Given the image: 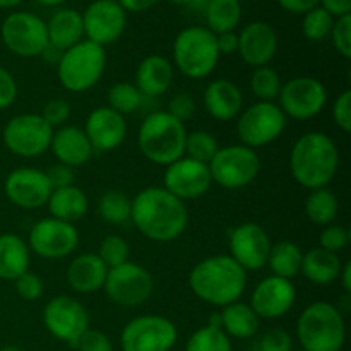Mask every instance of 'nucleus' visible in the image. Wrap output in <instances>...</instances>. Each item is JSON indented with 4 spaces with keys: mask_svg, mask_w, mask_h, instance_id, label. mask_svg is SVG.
<instances>
[{
    "mask_svg": "<svg viewBox=\"0 0 351 351\" xmlns=\"http://www.w3.org/2000/svg\"><path fill=\"white\" fill-rule=\"evenodd\" d=\"M130 219L134 226L153 242L167 243L178 239L189 225V211L184 201L167 189L146 187L132 199Z\"/></svg>",
    "mask_w": 351,
    "mask_h": 351,
    "instance_id": "f257e3e1",
    "label": "nucleus"
},
{
    "mask_svg": "<svg viewBox=\"0 0 351 351\" xmlns=\"http://www.w3.org/2000/svg\"><path fill=\"white\" fill-rule=\"evenodd\" d=\"M192 293L213 307L239 302L247 287V273L228 256L219 254L202 259L189 274Z\"/></svg>",
    "mask_w": 351,
    "mask_h": 351,
    "instance_id": "f03ea898",
    "label": "nucleus"
},
{
    "mask_svg": "<svg viewBox=\"0 0 351 351\" xmlns=\"http://www.w3.org/2000/svg\"><path fill=\"white\" fill-rule=\"evenodd\" d=\"M339 151L324 132L312 130L295 141L290 151V173L308 191L328 187L338 173Z\"/></svg>",
    "mask_w": 351,
    "mask_h": 351,
    "instance_id": "7ed1b4c3",
    "label": "nucleus"
},
{
    "mask_svg": "<svg viewBox=\"0 0 351 351\" xmlns=\"http://www.w3.org/2000/svg\"><path fill=\"white\" fill-rule=\"evenodd\" d=\"M297 339L304 351H341L346 341L343 312L324 300L307 305L298 315Z\"/></svg>",
    "mask_w": 351,
    "mask_h": 351,
    "instance_id": "20e7f679",
    "label": "nucleus"
},
{
    "mask_svg": "<svg viewBox=\"0 0 351 351\" xmlns=\"http://www.w3.org/2000/svg\"><path fill=\"white\" fill-rule=\"evenodd\" d=\"M185 137V123L173 119L167 110H160L143 120L137 132V146L151 163L168 167L184 156Z\"/></svg>",
    "mask_w": 351,
    "mask_h": 351,
    "instance_id": "39448f33",
    "label": "nucleus"
},
{
    "mask_svg": "<svg viewBox=\"0 0 351 351\" xmlns=\"http://www.w3.org/2000/svg\"><path fill=\"white\" fill-rule=\"evenodd\" d=\"M105 69V48L89 40H82L62 51L57 62V77L62 88L67 91L84 93L98 84Z\"/></svg>",
    "mask_w": 351,
    "mask_h": 351,
    "instance_id": "423d86ee",
    "label": "nucleus"
},
{
    "mask_svg": "<svg viewBox=\"0 0 351 351\" xmlns=\"http://www.w3.org/2000/svg\"><path fill=\"white\" fill-rule=\"evenodd\" d=\"M216 34L204 26L182 29L173 41V64L185 77L206 79L219 62Z\"/></svg>",
    "mask_w": 351,
    "mask_h": 351,
    "instance_id": "0eeeda50",
    "label": "nucleus"
},
{
    "mask_svg": "<svg viewBox=\"0 0 351 351\" xmlns=\"http://www.w3.org/2000/svg\"><path fill=\"white\" fill-rule=\"evenodd\" d=\"M208 168L215 184L228 191H237L256 180L261 170V158L243 144H232L219 147Z\"/></svg>",
    "mask_w": 351,
    "mask_h": 351,
    "instance_id": "6e6552de",
    "label": "nucleus"
},
{
    "mask_svg": "<svg viewBox=\"0 0 351 351\" xmlns=\"http://www.w3.org/2000/svg\"><path fill=\"white\" fill-rule=\"evenodd\" d=\"M287 120L278 103L256 101L237 117V136L240 144L256 151L274 143L287 129Z\"/></svg>",
    "mask_w": 351,
    "mask_h": 351,
    "instance_id": "1a4fd4ad",
    "label": "nucleus"
},
{
    "mask_svg": "<svg viewBox=\"0 0 351 351\" xmlns=\"http://www.w3.org/2000/svg\"><path fill=\"white\" fill-rule=\"evenodd\" d=\"M178 329L168 317L146 314L127 322L120 335L122 351H171Z\"/></svg>",
    "mask_w": 351,
    "mask_h": 351,
    "instance_id": "9d476101",
    "label": "nucleus"
},
{
    "mask_svg": "<svg viewBox=\"0 0 351 351\" xmlns=\"http://www.w3.org/2000/svg\"><path fill=\"white\" fill-rule=\"evenodd\" d=\"M0 36L7 50L23 58L41 57L48 47L47 23L26 10L9 14L0 27Z\"/></svg>",
    "mask_w": 351,
    "mask_h": 351,
    "instance_id": "9b49d317",
    "label": "nucleus"
},
{
    "mask_svg": "<svg viewBox=\"0 0 351 351\" xmlns=\"http://www.w3.org/2000/svg\"><path fill=\"white\" fill-rule=\"evenodd\" d=\"M103 290L108 300L119 307H141L153 295L154 281L146 267L129 261L108 269Z\"/></svg>",
    "mask_w": 351,
    "mask_h": 351,
    "instance_id": "f8f14e48",
    "label": "nucleus"
},
{
    "mask_svg": "<svg viewBox=\"0 0 351 351\" xmlns=\"http://www.w3.org/2000/svg\"><path fill=\"white\" fill-rule=\"evenodd\" d=\"M53 127L38 113H21L12 117L2 130L7 149L21 158H38L50 149Z\"/></svg>",
    "mask_w": 351,
    "mask_h": 351,
    "instance_id": "ddd939ff",
    "label": "nucleus"
},
{
    "mask_svg": "<svg viewBox=\"0 0 351 351\" xmlns=\"http://www.w3.org/2000/svg\"><path fill=\"white\" fill-rule=\"evenodd\" d=\"M328 103V89L324 82L311 75L293 77L281 86L278 106L285 117L293 120H311L324 110Z\"/></svg>",
    "mask_w": 351,
    "mask_h": 351,
    "instance_id": "4468645a",
    "label": "nucleus"
},
{
    "mask_svg": "<svg viewBox=\"0 0 351 351\" xmlns=\"http://www.w3.org/2000/svg\"><path fill=\"white\" fill-rule=\"evenodd\" d=\"M43 324L58 341L77 345L79 338L89 329V312L77 298L69 295L53 297L43 308Z\"/></svg>",
    "mask_w": 351,
    "mask_h": 351,
    "instance_id": "2eb2a0df",
    "label": "nucleus"
},
{
    "mask_svg": "<svg viewBox=\"0 0 351 351\" xmlns=\"http://www.w3.org/2000/svg\"><path fill=\"white\" fill-rule=\"evenodd\" d=\"M79 245V232L71 223L43 218L29 230L27 247L41 259L58 261L69 257Z\"/></svg>",
    "mask_w": 351,
    "mask_h": 351,
    "instance_id": "dca6fc26",
    "label": "nucleus"
},
{
    "mask_svg": "<svg viewBox=\"0 0 351 351\" xmlns=\"http://www.w3.org/2000/svg\"><path fill=\"white\" fill-rule=\"evenodd\" d=\"M86 40L105 48L123 34L127 26V12L117 0H95L82 12Z\"/></svg>",
    "mask_w": 351,
    "mask_h": 351,
    "instance_id": "f3484780",
    "label": "nucleus"
},
{
    "mask_svg": "<svg viewBox=\"0 0 351 351\" xmlns=\"http://www.w3.org/2000/svg\"><path fill=\"white\" fill-rule=\"evenodd\" d=\"M228 256L245 273L259 271L266 266L271 250V239L257 223H242L230 232Z\"/></svg>",
    "mask_w": 351,
    "mask_h": 351,
    "instance_id": "a211bd4d",
    "label": "nucleus"
},
{
    "mask_svg": "<svg viewBox=\"0 0 351 351\" xmlns=\"http://www.w3.org/2000/svg\"><path fill=\"white\" fill-rule=\"evenodd\" d=\"M211 185L213 178L208 165L187 156L168 165L163 175V189L184 202L202 197Z\"/></svg>",
    "mask_w": 351,
    "mask_h": 351,
    "instance_id": "6ab92c4d",
    "label": "nucleus"
},
{
    "mask_svg": "<svg viewBox=\"0 0 351 351\" xmlns=\"http://www.w3.org/2000/svg\"><path fill=\"white\" fill-rule=\"evenodd\" d=\"M7 199L21 209H40L47 206L51 194V185L47 173L38 168H17L10 171L3 184Z\"/></svg>",
    "mask_w": 351,
    "mask_h": 351,
    "instance_id": "aec40b11",
    "label": "nucleus"
},
{
    "mask_svg": "<svg viewBox=\"0 0 351 351\" xmlns=\"http://www.w3.org/2000/svg\"><path fill=\"white\" fill-rule=\"evenodd\" d=\"M295 300H297V290L293 283L271 274L256 285L249 305L259 319L276 321L285 317L293 308Z\"/></svg>",
    "mask_w": 351,
    "mask_h": 351,
    "instance_id": "412c9836",
    "label": "nucleus"
},
{
    "mask_svg": "<svg viewBox=\"0 0 351 351\" xmlns=\"http://www.w3.org/2000/svg\"><path fill=\"white\" fill-rule=\"evenodd\" d=\"M82 130L91 143L93 151L110 153L122 146L125 141L127 122L125 117L117 113L110 106H98L88 115Z\"/></svg>",
    "mask_w": 351,
    "mask_h": 351,
    "instance_id": "4be33fe9",
    "label": "nucleus"
},
{
    "mask_svg": "<svg viewBox=\"0 0 351 351\" xmlns=\"http://www.w3.org/2000/svg\"><path fill=\"white\" fill-rule=\"evenodd\" d=\"M278 34L269 23L254 21L239 33V50L243 62L250 67H266L276 57Z\"/></svg>",
    "mask_w": 351,
    "mask_h": 351,
    "instance_id": "5701e85b",
    "label": "nucleus"
},
{
    "mask_svg": "<svg viewBox=\"0 0 351 351\" xmlns=\"http://www.w3.org/2000/svg\"><path fill=\"white\" fill-rule=\"evenodd\" d=\"M206 112L218 122L235 120L243 108V96L239 86L228 79H215L209 82L202 96Z\"/></svg>",
    "mask_w": 351,
    "mask_h": 351,
    "instance_id": "b1692460",
    "label": "nucleus"
},
{
    "mask_svg": "<svg viewBox=\"0 0 351 351\" xmlns=\"http://www.w3.org/2000/svg\"><path fill=\"white\" fill-rule=\"evenodd\" d=\"M50 151L58 163L71 168L86 165L95 153L84 130L75 125H64L53 130Z\"/></svg>",
    "mask_w": 351,
    "mask_h": 351,
    "instance_id": "393cba45",
    "label": "nucleus"
},
{
    "mask_svg": "<svg viewBox=\"0 0 351 351\" xmlns=\"http://www.w3.org/2000/svg\"><path fill=\"white\" fill-rule=\"evenodd\" d=\"M106 274H108V267L103 264V261L96 254L88 252L79 254L71 261L65 278H67V285L75 293L89 295L103 290Z\"/></svg>",
    "mask_w": 351,
    "mask_h": 351,
    "instance_id": "a878e982",
    "label": "nucleus"
},
{
    "mask_svg": "<svg viewBox=\"0 0 351 351\" xmlns=\"http://www.w3.org/2000/svg\"><path fill=\"white\" fill-rule=\"evenodd\" d=\"M173 82V65L167 57L149 55L143 58L136 71V88L143 96L158 98L170 89Z\"/></svg>",
    "mask_w": 351,
    "mask_h": 351,
    "instance_id": "bb28decb",
    "label": "nucleus"
},
{
    "mask_svg": "<svg viewBox=\"0 0 351 351\" xmlns=\"http://www.w3.org/2000/svg\"><path fill=\"white\" fill-rule=\"evenodd\" d=\"M48 45L65 51L84 38L82 14L75 9H60L47 23Z\"/></svg>",
    "mask_w": 351,
    "mask_h": 351,
    "instance_id": "cd10ccee",
    "label": "nucleus"
},
{
    "mask_svg": "<svg viewBox=\"0 0 351 351\" xmlns=\"http://www.w3.org/2000/svg\"><path fill=\"white\" fill-rule=\"evenodd\" d=\"M218 324L230 339H250L259 332L261 319L249 304L239 300L221 307Z\"/></svg>",
    "mask_w": 351,
    "mask_h": 351,
    "instance_id": "c85d7f7f",
    "label": "nucleus"
},
{
    "mask_svg": "<svg viewBox=\"0 0 351 351\" xmlns=\"http://www.w3.org/2000/svg\"><path fill=\"white\" fill-rule=\"evenodd\" d=\"M47 206L51 218L74 225L86 216L89 201L82 189H79L77 185H69V187L53 189Z\"/></svg>",
    "mask_w": 351,
    "mask_h": 351,
    "instance_id": "c756f323",
    "label": "nucleus"
},
{
    "mask_svg": "<svg viewBox=\"0 0 351 351\" xmlns=\"http://www.w3.org/2000/svg\"><path fill=\"white\" fill-rule=\"evenodd\" d=\"M341 267L343 263L338 254L315 247V249L304 254L300 274H304L305 280L317 285V287H328V285L338 281Z\"/></svg>",
    "mask_w": 351,
    "mask_h": 351,
    "instance_id": "7c9ffc66",
    "label": "nucleus"
},
{
    "mask_svg": "<svg viewBox=\"0 0 351 351\" xmlns=\"http://www.w3.org/2000/svg\"><path fill=\"white\" fill-rule=\"evenodd\" d=\"M31 250L16 233L0 235V280L16 281L29 271Z\"/></svg>",
    "mask_w": 351,
    "mask_h": 351,
    "instance_id": "2f4dec72",
    "label": "nucleus"
},
{
    "mask_svg": "<svg viewBox=\"0 0 351 351\" xmlns=\"http://www.w3.org/2000/svg\"><path fill=\"white\" fill-rule=\"evenodd\" d=\"M302 259H304V252L297 243L291 240H281L271 245L266 266H269L273 276L291 281L300 274Z\"/></svg>",
    "mask_w": 351,
    "mask_h": 351,
    "instance_id": "473e14b6",
    "label": "nucleus"
},
{
    "mask_svg": "<svg viewBox=\"0 0 351 351\" xmlns=\"http://www.w3.org/2000/svg\"><path fill=\"white\" fill-rule=\"evenodd\" d=\"M208 29L215 34L230 33L242 19V5L240 0H211L204 9Z\"/></svg>",
    "mask_w": 351,
    "mask_h": 351,
    "instance_id": "72a5a7b5",
    "label": "nucleus"
},
{
    "mask_svg": "<svg viewBox=\"0 0 351 351\" xmlns=\"http://www.w3.org/2000/svg\"><path fill=\"white\" fill-rule=\"evenodd\" d=\"M338 211V197L328 187L311 191V194L305 199V215L312 223L319 226H328L335 223Z\"/></svg>",
    "mask_w": 351,
    "mask_h": 351,
    "instance_id": "f704fd0d",
    "label": "nucleus"
},
{
    "mask_svg": "<svg viewBox=\"0 0 351 351\" xmlns=\"http://www.w3.org/2000/svg\"><path fill=\"white\" fill-rule=\"evenodd\" d=\"M132 199L122 191H106L98 201V215L110 225H123L130 219Z\"/></svg>",
    "mask_w": 351,
    "mask_h": 351,
    "instance_id": "c9c22d12",
    "label": "nucleus"
},
{
    "mask_svg": "<svg viewBox=\"0 0 351 351\" xmlns=\"http://www.w3.org/2000/svg\"><path fill=\"white\" fill-rule=\"evenodd\" d=\"M185 351H233V346L225 331L215 322H209L192 332Z\"/></svg>",
    "mask_w": 351,
    "mask_h": 351,
    "instance_id": "e433bc0d",
    "label": "nucleus"
},
{
    "mask_svg": "<svg viewBox=\"0 0 351 351\" xmlns=\"http://www.w3.org/2000/svg\"><path fill=\"white\" fill-rule=\"evenodd\" d=\"M249 86L250 93L256 96L257 101H274L280 96L283 81L273 67L266 65V67L254 69Z\"/></svg>",
    "mask_w": 351,
    "mask_h": 351,
    "instance_id": "4c0bfd02",
    "label": "nucleus"
},
{
    "mask_svg": "<svg viewBox=\"0 0 351 351\" xmlns=\"http://www.w3.org/2000/svg\"><path fill=\"white\" fill-rule=\"evenodd\" d=\"M143 98L144 96L132 82H115L108 89V106L123 117L137 112L143 105Z\"/></svg>",
    "mask_w": 351,
    "mask_h": 351,
    "instance_id": "58836bf2",
    "label": "nucleus"
},
{
    "mask_svg": "<svg viewBox=\"0 0 351 351\" xmlns=\"http://www.w3.org/2000/svg\"><path fill=\"white\" fill-rule=\"evenodd\" d=\"M219 149L218 141L208 130H192L185 137L184 156L208 165Z\"/></svg>",
    "mask_w": 351,
    "mask_h": 351,
    "instance_id": "ea45409f",
    "label": "nucleus"
},
{
    "mask_svg": "<svg viewBox=\"0 0 351 351\" xmlns=\"http://www.w3.org/2000/svg\"><path fill=\"white\" fill-rule=\"evenodd\" d=\"M336 17L321 5L314 7L308 12L304 14V21H302V33L308 41H322L331 34L332 24H335Z\"/></svg>",
    "mask_w": 351,
    "mask_h": 351,
    "instance_id": "a19ab883",
    "label": "nucleus"
},
{
    "mask_svg": "<svg viewBox=\"0 0 351 351\" xmlns=\"http://www.w3.org/2000/svg\"><path fill=\"white\" fill-rule=\"evenodd\" d=\"M96 256L103 261V264L108 269H112V267L129 263L130 247L127 240L122 239L120 235H108L101 240Z\"/></svg>",
    "mask_w": 351,
    "mask_h": 351,
    "instance_id": "79ce46f5",
    "label": "nucleus"
},
{
    "mask_svg": "<svg viewBox=\"0 0 351 351\" xmlns=\"http://www.w3.org/2000/svg\"><path fill=\"white\" fill-rule=\"evenodd\" d=\"M350 243V232L346 226L336 225V223H331V225L324 226V230L319 235V247L328 252L338 254L341 250L346 249V245Z\"/></svg>",
    "mask_w": 351,
    "mask_h": 351,
    "instance_id": "37998d69",
    "label": "nucleus"
},
{
    "mask_svg": "<svg viewBox=\"0 0 351 351\" xmlns=\"http://www.w3.org/2000/svg\"><path fill=\"white\" fill-rule=\"evenodd\" d=\"M331 40L336 51L343 58L351 57V14L343 17H336L331 29Z\"/></svg>",
    "mask_w": 351,
    "mask_h": 351,
    "instance_id": "c03bdc74",
    "label": "nucleus"
},
{
    "mask_svg": "<svg viewBox=\"0 0 351 351\" xmlns=\"http://www.w3.org/2000/svg\"><path fill=\"white\" fill-rule=\"evenodd\" d=\"M254 351H293V339L285 329H269L257 339Z\"/></svg>",
    "mask_w": 351,
    "mask_h": 351,
    "instance_id": "a18cd8bd",
    "label": "nucleus"
},
{
    "mask_svg": "<svg viewBox=\"0 0 351 351\" xmlns=\"http://www.w3.org/2000/svg\"><path fill=\"white\" fill-rule=\"evenodd\" d=\"M14 288H16L17 295L26 302H33L41 298L45 290L41 278L38 276V274L31 273V271H26L24 274H21V276L14 281Z\"/></svg>",
    "mask_w": 351,
    "mask_h": 351,
    "instance_id": "49530a36",
    "label": "nucleus"
},
{
    "mask_svg": "<svg viewBox=\"0 0 351 351\" xmlns=\"http://www.w3.org/2000/svg\"><path fill=\"white\" fill-rule=\"evenodd\" d=\"M40 115L50 127H62L71 117V105H69L67 99H50L48 103H45L43 112Z\"/></svg>",
    "mask_w": 351,
    "mask_h": 351,
    "instance_id": "de8ad7c7",
    "label": "nucleus"
},
{
    "mask_svg": "<svg viewBox=\"0 0 351 351\" xmlns=\"http://www.w3.org/2000/svg\"><path fill=\"white\" fill-rule=\"evenodd\" d=\"M168 113L178 122L185 123L191 120L195 113V99L191 93H178L168 101Z\"/></svg>",
    "mask_w": 351,
    "mask_h": 351,
    "instance_id": "09e8293b",
    "label": "nucleus"
},
{
    "mask_svg": "<svg viewBox=\"0 0 351 351\" xmlns=\"http://www.w3.org/2000/svg\"><path fill=\"white\" fill-rule=\"evenodd\" d=\"M332 120H335L336 127L341 129L343 132L348 134L351 130V91L345 89L338 98L332 103Z\"/></svg>",
    "mask_w": 351,
    "mask_h": 351,
    "instance_id": "8fccbe9b",
    "label": "nucleus"
},
{
    "mask_svg": "<svg viewBox=\"0 0 351 351\" xmlns=\"http://www.w3.org/2000/svg\"><path fill=\"white\" fill-rule=\"evenodd\" d=\"M75 348L79 351H113V343L108 338V335H105L99 329H91L89 328L84 335L79 338Z\"/></svg>",
    "mask_w": 351,
    "mask_h": 351,
    "instance_id": "3c124183",
    "label": "nucleus"
},
{
    "mask_svg": "<svg viewBox=\"0 0 351 351\" xmlns=\"http://www.w3.org/2000/svg\"><path fill=\"white\" fill-rule=\"evenodd\" d=\"M17 82L14 75L0 65V110H5L16 101Z\"/></svg>",
    "mask_w": 351,
    "mask_h": 351,
    "instance_id": "603ef678",
    "label": "nucleus"
},
{
    "mask_svg": "<svg viewBox=\"0 0 351 351\" xmlns=\"http://www.w3.org/2000/svg\"><path fill=\"white\" fill-rule=\"evenodd\" d=\"M47 178L50 182L51 189H62V187H69V185H74V171H72L71 167L67 165L57 163L53 167L48 168L47 171Z\"/></svg>",
    "mask_w": 351,
    "mask_h": 351,
    "instance_id": "864d4df0",
    "label": "nucleus"
},
{
    "mask_svg": "<svg viewBox=\"0 0 351 351\" xmlns=\"http://www.w3.org/2000/svg\"><path fill=\"white\" fill-rule=\"evenodd\" d=\"M216 45H218L219 55L237 53V50H239V34L235 31L216 34Z\"/></svg>",
    "mask_w": 351,
    "mask_h": 351,
    "instance_id": "5fc2aeb1",
    "label": "nucleus"
},
{
    "mask_svg": "<svg viewBox=\"0 0 351 351\" xmlns=\"http://www.w3.org/2000/svg\"><path fill=\"white\" fill-rule=\"evenodd\" d=\"M285 10L291 14H305L319 5L321 0H276Z\"/></svg>",
    "mask_w": 351,
    "mask_h": 351,
    "instance_id": "6e6d98bb",
    "label": "nucleus"
},
{
    "mask_svg": "<svg viewBox=\"0 0 351 351\" xmlns=\"http://www.w3.org/2000/svg\"><path fill=\"white\" fill-rule=\"evenodd\" d=\"M319 5L328 10L332 17H343L351 14V0H321Z\"/></svg>",
    "mask_w": 351,
    "mask_h": 351,
    "instance_id": "4d7b16f0",
    "label": "nucleus"
},
{
    "mask_svg": "<svg viewBox=\"0 0 351 351\" xmlns=\"http://www.w3.org/2000/svg\"><path fill=\"white\" fill-rule=\"evenodd\" d=\"M125 12H144L156 5L160 0H117Z\"/></svg>",
    "mask_w": 351,
    "mask_h": 351,
    "instance_id": "13d9d810",
    "label": "nucleus"
},
{
    "mask_svg": "<svg viewBox=\"0 0 351 351\" xmlns=\"http://www.w3.org/2000/svg\"><path fill=\"white\" fill-rule=\"evenodd\" d=\"M339 283H341V288L343 291H345L346 295L351 293V263L350 261H346L345 264H343L341 267V273H339Z\"/></svg>",
    "mask_w": 351,
    "mask_h": 351,
    "instance_id": "bf43d9fd",
    "label": "nucleus"
},
{
    "mask_svg": "<svg viewBox=\"0 0 351 351\" xmlns=\"http://www.w3.org/2000/svg\"><path fill=\"white\" fill-rule=\"evenodd\" d=\"M209 2H211V0H192L191 7L195 10H204L206 7H208Z\"/></svg>",
    "mask_w": 351,
    "mask_h": 351,
    "instance_id": "052dcab7",
    "label": "nucleus"
},
{
    "mask_svg": "<svg viewBox=\"0 0 351 351\" xmlns=\"http://www.w3.org/2000/svg\"><path fill=\"white\" fill-rule=\"evenodd\" d=\"M23 0H0V9H9V7H16Z\"/></svg>",
    "mask_w": 351,
    "mask_h": 351,
    "instance_id": "680f3d73",
    "label": "nucleus"
},
{
    "mask_svg": "<svg viewBox=\"0 0 351 351\" xmlns=\"http://www.w3.org/2000/svg\"><path fill=\"white\" fill-rule=\"evenodd\" d=\"M36 2L41 3V5L53 7V5H60V3H64L65 0H36Z\"/></svg>",
    "mask_w": 351,
    "mask_h": 351,
    "instance_id": "e2e57ef3",
    "label": "nucleus"
},
{
    "mask_svg": "<svg viewBox=\"0 0 351 351\" xmlns=\"http://www.w3.org/2000/svg\"><path fill=\"white\" fill-rule=\"evenodd\" d=\"M170 3H175V5H191L192 0H168Z\"/></svg>",
    "mask_w": 351,
    "mask_h": 351,
    "instance_id": "0e129e2a",
    "label": "nucleus"
},
{
    "mask_svg": "<svg viewBox=\"0 0 351 351\" xmlns=\"http://www.w3.org/2000/svg\"><path fill=\"white\" fill-rule=\"evenodd\" d=\"M0 351H23V350L17 348V346H14V345H7V346H2Z\"/></svg>",
    "mask_w": 351,
    "mask_h": 351,
    "instance_id": "69168bd1",
    "label": "nucleus"
},
{
    "mask_svg": "<svg viewBox=\"0 0 351 351\" xmlns=\"http://www.w3.org/2000/svg\"><path fill=\"white\" fill-rule=\"evenodd\" d=\"M293 351H295V350H293ZM297 351H304V350H302V348H300V350H297Z\"/></svg>",
    "mask_w": 351,
    "mask_h": 351,
    "instance_id": "338daca9",
    "label": "nucleus"
}]
</instances>
